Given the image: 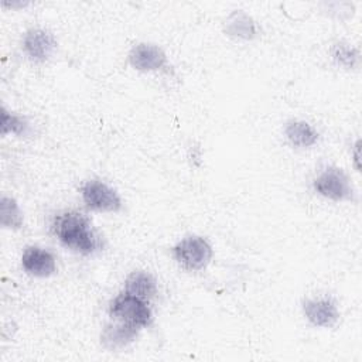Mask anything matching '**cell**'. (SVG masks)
Masks as SVG:
<instances>
[{"instance_id": "1", "label": "cell", "mask_w": 362, "mask_h": 362, "mask_svg": "<svg viewBox=\"0 0 362 362\" xmlns=\"http://www.w3.org/2000/svg\"><path fill=\"white\" fill-rule=\"evenodd\" d=\"M52 230L62 245L78 253L89 255L99 246V240L92 230L88 218L79 212L69 211L57 215L52 223Z\"/></svg>"}, {"instance_id": "2", "label": "cell", "mask_w": 362, "mask_h": 362, "mask_svg": "<svg viewBox=\"0 0 362 362\" xmlns=\"http://www.w3.org/2000/svg\"><path fill=\"white\" fill-rule=\"evenodd\" d=\"M109 315L126 324L144 327L151 322V310L146 300L136 297L127 291L116 296L109 305Z\"/></svg>"}, {"instance_id": "3", "label": "cell", "mask_w": 362, "mask_h": 362, "mask_svg": "<svg viewBox=\"0 0 362 362\" xmlns=\"http://www.w3.org/2000/svg\"><path fill=\"white\" fill-rule=\"evenodd\" d=\"M174 257L188 270H201L209 263L212 247L201 236H188L174 246Z\"/></svg>"}, {"instance_id": "4", "label": "cell", "mask_w": 362, "mask_h": 362, "mask_svg": "<svg viewBox=\"0 0 362 362\" xmlns=\"http://www.w3.org/2000/svg\"><path fill=\"white\" fill-rule=\"evenodd\" d=\"M81 192L83 202L92 209L116 212L122 208V201L117 192L102 181L92 180L85 182L81 188Z\"/></svg>"}, {"instance_id": "5", "label": "cell", "mask_w": 362, "mask_h": 362, "mask_svg": "<svg viewBox=\"0 0 362 362\" xmlns=\"http://www.w3.org/2000/svg\"><path fill=\"white\" fill-rule=\"evenodd\" d=\"M314 188L318 194L334 201H342L352 197V188L348 177L339 168H327L315 180Z\"/></svg>"}, {"instance_id": "6", "label": "cell", "mask_w": 362, "mask_h": 362, "mask_svg": "<svg viewBox=\"0 0 362 362\" xmlns=\"http://www.w3.org/2000/svg\"><path fill=\"white\" fill-rule=\"evenodd\" d=\"M23 48L30 59L37 62L47 61L57 48V41L52 33L42 28H31L25 33Z\"/></svg>"}, {"instance_id": "7", "label": "cell", "mask_w": 362, "mask_h": 362, "mask_svg": "<svg viewBox=\"0 0 362 362\" xmlns=\"http://www.w3.org/2000/svg\"><path fill=\"white\" fill-rule=\"evenodd\" d=\"M129 61L134 69L147 72L163 68L167 62V57L160 47L143 42L132 48L129 54Z\"/></svg>"}, {"instance_id": "8", "label": "cell", "mask_w": 362, "mask_h": 362, "mask_svg": "<svg viewBox=\"0 0 362 362\" xmlns=\"http://www.w3.org/2000/svg\"><path fill=\"white\" fill-rule=\"evenodd\" d=\"M24 270L35 277H48L55 273V259L54 256L41 247L30 246L25 249L21 257Z\"/></svg>"}, {"instance_id": "9", "label": "cell", "mask_w": 362, "mask_h": 362, "mask_svg": "<svg viewBox=\"0 0 362 362\" xmlns=\"http://www.w3.org/2000/svg\"><path fill=\"white\" fill-rule=\"evenodd\" d=\"M304 314L308 321L317 327L329 328L337 324L339 313L337 305L328 298L308 300L304 303Z\"/></svg>"}, {"instance_id": "10", "label": "cell", "mask_w": 362, "mask_h": 362, "mask_svg": "<svg viewBox=\"0 0 362 362\" xmlns=\"http://www.w3.org/2000/svg\"><path fill=\"white\" fill-rule=\"evenodd\" d=\"M139 332V327L133 324L119 322L115 325H107L102 334V342L107 348H120L130 344Z\"/></svg>"}, {"instance_id": "11", "label": "cell", "mask_w": 362, "mask_h": 362, "mask_svg": "<svg viewBox=\"0 0 362 362\" xmlns=\"http://www.w3.org/2000/svg\"><path fill=\"white\" fill-rule=\"evenodd\" d=\"M126 291L143 300H148L157 291L156 280L146 272H133L126 279Z\"/></svg>"}, {"instance_id": "12", "label": "cell", "mask_w": 362, "mask_h": 362, "mask_svg": "<svg viewBox=\"0 0 362 362\" xmlns=\"http://www.w3.org/2000/svg\"><path fill=\"white\" fill-rule=\"evenodd\" d=\"M225 23V31L230 37H238L243 40H250L255 37L256 27L253 20L240 10L232 13Z\"/></svg>"}, {"instance_id": "13", "label": "cell", "mask_w": 362, "mask_h": 362, "mask_svg": "<svg viewBox=\"0 0 362 362\" xmlns=\"http://www.w3.org/2000/svg\"><path fill=\"white\" fill-rule=\"evenodd\" d=\"M288 141L296 147H310L318 140V133L307 122H291L286 127Z\"/></svg>"}, {"instance_id": "14", "label": "cell", "mask_w": 362, "mask_h": 362, "mask_svg": "<svg viewBox=\"0 0 362 362\" xmlns=\"http://www.w3.org/2000/svg\"><path fill=\"white\" fill-rule=\"evenodd\" d=\"M0 219L4 228H20L23 223V215L18 209L17 202L13 198L1 197L0 204Z\"/></svg>"}, {"instance_id": "15", "label": "cell", "mask_w": 362, "mask_h": 362, "mask_svg": "<svg viewBox=\"0 0 362 362\" xmlns=\"http://www.w3.org/2000/svg\"><path fill=\"white\" fill-rule=\"evenodd\" d=\"M14 133L17 136H27L30 133V124L25 117L8 113L4 107L1 109V134Z\"/></svg>"}, {"instance_id": "16", "label": "cell", "mask_w": 362, "mask_h": 362, "mask_svg": "<svg viewBox=\"0 0 362 362\" xmlns=\"http://www.w3.org/2000/svg\"><path fill=\"white\" fill-rule=\"evenodd\" d=\"M332 58L341 66L354 68L358 64L359 54L348 44H335L332 48Z\"/></svg>"}, {"instance_id": "17", "label": "cell", "mask_w": 362, "mask_h": 362, "mask_svg": "<svg viewBox=\"0 0 362 362\" xmlns=\"http://www.w3.org/2000/svg\"><path fill=\"white\" fill-rule=\"evenodd\" d=\"M354 157H355V165H356V168L359 171V168H361V165H359V141L355 144V154H354Z\"/></svg>"}]
</instances>
